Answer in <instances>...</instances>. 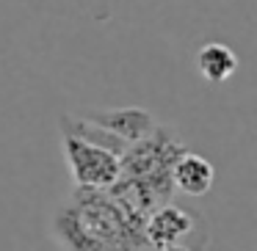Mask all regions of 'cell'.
<instances>
[{"label": "cell", "mask_w": 257, "mask_h": 251, "mask_svg": "<svg viewBox=\"0 0 257 251\" xmlns=\"http://www.w3.org/2000/svg\"><path fill=\"white\" fill-rule=\"evenodd\" d=\"M53 240L61 251H141L144 218L111 190L75 188L53 215Z\"/></svg>", "instance_id": "1"}, {"label": "cell", "mask_w": 257, "mask_h": 251, "mask_svg": "<svg viewBox=\"0 0 257 251\" xmlns=\"http://www.w3.org/2000/svg\"><path fill=\"white\" fill-rule=\"evenodd\" d=\"M180 152H185L180 138L169 127L158 124L152 130V135H147L144 141L127 146V152L119 157L122 160V177H130L136 182H141L163 204L174 190L172 166L180 157Z\"/></svg>", "instance_id": "2"}, {"label": "cell", "mask_w": 257, "mask_h": 251, "mask_svg": "<svg viewBox=\"0 0 257 251\" xmlns=\"http://www.w3.org/2000/svg\"><path fill=\"white\" fill-rule=\"evenodd\" d=\"M64 157H67L69 174L75 179V188H111L122 177V160L119 155L94 146L89 141H80L69 133H61Z\"/></svg>", "instance_id": "3"}, {"label": "cell", "mask_w": 257, "mask_h": 251, "mask_svg": "<svg viewBox=\"0 0 257 251\" xmlns=\"http://www.w3.org/2000/svg\"><path fill=\"white\" fill-rule=\"evenodd\" d=\"M194 232V215L177 204H161L144 218V243L152 248L183 243Z\"/></svg>", "instance_id": "4"}, {"label": "cell", "mask_w": 257, "mask_h": 251, "mask_svg": "<svg viewBox=\"0 0 257 251\" xmlns=\"http://www.w3.org/2000/svg\"><path fill=\"white\" fill-rule=\"evenodd\" d=\"M83 116L89 119V122L100 124L102 130H108L111 135H116V138L124 141L127 146L144 141L147 135H152V130L158 127L152 113L144 111V108H108V111L83 113Z\"/></svg>", "instance_id": "5"}, {"label": "cell", "mask_w": 257, "mask_h": 251, "mask_svg": "<svg viewBox=\"0 0 257 251\" xmlns=\"http://www.w3.org/2000/svg\"><path fill=\"white\" fill-rule=\"evenodd\" d=\"M216 182V168L207 157L196 152H180L172 166V185L185 196H205Z\"/></svg>", "instance_id": "6"}, {"label": "cell", "mask_w": 257, "mask_h": 251, "mask_svg": "<svg viewBox=\"0 0 257 251\" xmlns=\"http://www.w3.org/2000/svg\"><path fill=\"white\" fill-rule=\"evenodd\" d=\"M196 69H199V75L205 80H210V83H224V80H229L235 75L238 58H235V53L229 50L227 45H221V42H207V45L196 53Z\"/></svg>", "instance_id": "7"}, {"label": "cell", "mask_w": 257, "mask_h": 251, "mask_svg": "<svg viewBox=\"0 0 257 251\" xmlns=\"http://www.w3.org/2000/svg\"><path fill=\"white\" fill-rule=\"evenodd\" d=\"M158 251H191V248H185V245H166V248H158Z\"/></svg>", "instance_id": "8"}]
</instances>
